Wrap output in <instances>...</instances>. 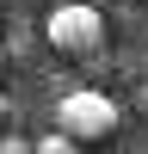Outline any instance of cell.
<instances>
[{
  "label": "cell",
  "instance_id": "obj_1",
  "mask_svg": "<svg viewBox=\"0 0 148 154\" xmlns=\"http://www.w3.org/2000/svg\"><path fill=\"white\" fill-rule=\"evenodd\" d=\"M56 130H68L80 148L111 142V136L123 130V105L111 93H99V86H68V93L56 99Z\"/></svg>",
  "mask_w": 148,
  "mask_h": 154
},
{
  "label": "cell",
  "instance_id": "obj_2",
  "mask_svg": "<svg viewBox=\"0 0 148 154\" xmlns=\"http://www.w3.org/2000/svg\"><path fill=\"white\" fill-rule=\"evenodd\" d=\"M43 43L56 56H99L105 49V12L86 6V0H56L43 25Z\"/></svg>",
  "mask_w": 148,
  "mask_h": 154
},
{
  "label": "cell",
  "instance_id": "obj_3",
  "mask_svg": "<svg viewBox=\"0 0 148 154\" xmlns=\"http://www.w3.org/2000/svg\"><path fill=\"white\" fill-rule=\"evenodd\" d=\"M31 154H80V142H74L68 130H43V136L31 142Z\"/></svg>",
  "mask_w": 148,
  "mask_h": 154
},
{
  "label": "cell",
  "instance_id": "obj_4",
  "mask_svg": "<svg viewBox=\"0 0 148 154\" xmlns=\"http://www.w3.org/2000/svg\"><path fill=\"white\" fill-rule=\"evenodd\" d=\"M0 154H31V142L25 136H0Z\"/></svg>",
  "mask_w": 148,
  "mask_h": 154
},
{
  "label": "cell",
  "instance_id": "obj_5",
  "mask_svg": "<svg viewBox=\"0 0 148 154\" xmlns=\"http://www.w3.org/2000/svg\"><path fill=\"white\" fill-rule=\"evenodd\" d=\"M6 117H12V99H6V93H0V123H6Z\"/></svg>",
  "mask_w": 148,
  "mask_h": 154
},
{
  "label": "cell",
  "instance_id": "obj_6",
  "mask_svg": "<svg viewBox=\"0 0 148 154\" xmlns=\"http://www.w3.org/2000/svg\"><path fill=\"white\" fill-rule=\"evenodd\" d=\"M25 6H37V0H12V12H25Z\"/></svg>",
  "mask_w": 148,
  "mask_h": 154
},
{
  "label": "cell",
  "instance_id": "obj_7",
  "mask_svg": "<svg viewBox=\"0 0 148 154\" xmlns=\"http://www.w3.org/2000/svg\"><path fill=\"white\" fill-rule=\"evenodd\" d=\"M0 68H6V43H0Z\"/></svg>",
  "mask_w": 148,
  "mask_h": 154
},
{
  "label": "cell",
  "instance_id": "obj_8",
  "mask_svg": "<svg viewBox=\"0 0 148 154\" xmlns=\"http://www.w3.org/2000/svg\"><path fill=\"white\" fill-rule=\"evenodd\" d=\"M86 6H99V0H86Z\"/></svg>",
  "mask_w": 148,
  "mask_h": 154
}]
</instances>
